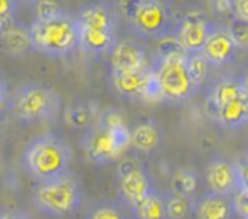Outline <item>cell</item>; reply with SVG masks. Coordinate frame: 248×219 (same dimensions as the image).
Wrapping results in <instances>:
<instances>
[{"instance_id": "cell-1", "label": "cell", "mask_w": 248, "mask_h": 219, "mask_svg": "<svg viewBox=\"0 0 248 219\" xmlns=\"http://www.w3.org/2000/svg\"><path fill=\"white\" fill-rule=\"evenodd\" d=\"M22 164L27 174L37 182H44L69 172L71 150L58 135L43 133L27 144L22 154Z\"/></svg>"}, {"instance_id": "cell-2", "label": "cell", "mask_w": 248, "mask_h": 219, "mask_svg": "<svg viewBox=\"0 0 248 219\" xmlns=\"http://www.w3.org/2000/svg\"><path fill=\"white\" fill-rule=\"evenodd\" d=\"M34 207L49 218H64L73 214L81 204V189L71 172L51 180L37 182L32 189Z\"/></svg>"}, {"instance_id": "cell-3", "label": "cell", "mask_w": 248, "mask_h": 219, "mask_svg": "<svg viewBox=\"0 0 248 219\" xmlns=\"http://www.w3.org/2000/svg\"><path fill=\"white\" fill-rule=\"evenodd\" d=\"M34 51L47 56H64L78 47L76 17L61 12L46 20H34L29 27Z\"/></svg>"}, {"instance_id": "cell-4", "label": "cell", "mask_w": 248, "mask_h": 219, "mask_svg": "<svg viewBox=\"0 0 248 219\" xmlns=\"http://www.w3.org/2000/svg\"><path fill=\"white\" fill-rule=\"evenodd\" d=\"M10 106L14 117L26 123L51 120L59 111V96L51 88L31 83L17 89Z\"/></svg>"}, {"instance_id": "cell-5", "label": "cell", "mask_w": 248, "mask_h": 219, "mask_svg": "<svg viewBox=\"0 0 248 219\" xmlns=\"http://www.w3.org/2000/svg\"><path fill=\"white\" fill-rule=\"evenodd\" d=\"M128 20L135 34L154 41L174 32L177 26L172 9L164 0H139Z\"/></svg>"}, {"instance_id": "cell-6", "label": "cell", "mask_w": 248, "mask_h": 219, "mask_svg": "<svg viewBox=\"0 0 248 219\" xmlns=\"http://www.w3.org/2000/svg\"><path fill=\"white\" fill-rule=\"evenodd\" d=\"M130 145V130L127 125L103 128L95 125L92 130H88L81 147L86 159L95 164H108L113 162L127 150Z\"/></svg>"}, {"instance_id": "cell-7", "label": "cell", "mask_w": 248, "mask_h": 219, "mask_svg": "<svg viewBox=\"0 0 248 219\" xmlns=\"http://www.w3.org/2000/svg\"><path fill=\"white\" fill-rule=\"evenodd\" d=\"M184 59H155V68H152L155 76L159 100L166 102H184L191 98L196 88L189 79Z\"/></svg>"}, {"instance_id": "cell-8", "label": "cell", "mask_w": 248, "mask_h": 219, "mask_svg": "<svg viewBox=\"0 0 248 219\" xmlns=\"http://www.w3.org/2000/svg\"><path fill=\"white\" fill-rule=\"evenodd\" d=\"M152 189V180L144 167L132 161L122 162L118 167V196L122 201L132 207Z\"/></svg>"}, {"instance_id": "cell-9", "label": "cell", "mask_w": 248, "mask_h": 219, "mask_svg": "<svg viewBox=\"0 0 248 219\" xmlns=\"http://www.w3.org/2000/svg\"><path fill=\"white\" fill-rule=\"evenodd\" d=\"M111 81H113L115 89L127 98L159 100V91H157V83L152 68H145L142 71L134 73H113Z\"/></svg>"}, {"instance_id": "cell-10", "label": "cell", "mask_w": 248, "mask_h": 219, "mask_svg": "<svg viewBox=\"0 0 248 219\" xmlns=\"http://www.w3.org/2000/svg\"><path fill=\"white\" fill-rule=\"evenodd\" d=\"M213 24L198 12H189L177 22L174 34L186 53H201Z\"/></svg>"}, {"instance_id": "cell-11", "label": "cell", "mask_w": 248, "mask_h": 219, "mask_svg": "<svg viewBox=\"0 0 248 219\" xmlns=\"http://www.w3.org/2000/svg\"><path fill=\"white\" fill-rule=\"evenodd\" d=\"M204 177L209 192L221 196H233L243 186L238 165L225 159H215L209 162L206 165Z\"/></svg>"}, {"instance_id": "cell-12", "label": "cell", "mask_w": 248, "mask_h": 219, "mask_svg": "<svg viewBox=\"0 0 248 219\" xmlns=\"http://www.w3.org/2000/svg\"><path fill=\"white\" fill-rule=\"evenodd\" d=\"M110 64L113 73H134L149 68L147 54L134 41H118L110 49Z\"/></svg>"}, {"instance_id": "cell-13", "label": "cell", "mask_w": 248, "mask_h": 219, "mask_svg": "<svg viewBox=\"0 0 248 219\" xmlns=\"http://www.w3.org/2000/svg\"><path fill=\"white\" fill-rule=\"evenodd\" d=\"M236 51L238 47L232 41L226 27H213L204 46H202L201 54L206 58L209 66H223L235 59Z\"/></svg>"}, {"instance_id": "cell-14", "label": "cell", "mask_w": 248, "mask_h": 219, "mask_svg": "<svg viewBox=\"0 0 248 219\" xmlns=\"http://www.w3.org/2000/svg\"><path fill=\"white\" fill-rule=\"evenodd\" d=\"M206 113L223 128H230V130L243 128L248 125V91L245 89L236 98L230 100L228 103L218 106V108L208 110Z\"/></svg>"}, {"instance_id": "cell-15", "label": "cell", "mask_w": 248, "mask_h": 219, "mask_svg": "<svg viewBox=\"0 0 248 219\" xmlns=\"http://www.w3.org/2000/svg\"><path fill=\"white\" fill-rule=\"evenodd\" d=\"M193 213L196 219H232L235 213L232 196L206 192L194 203Z\"/></svg>"}, {"instance_id": "cell-16", "label": "cell", "mask_w": 248, "mask_h": 219, "mask_svg": "<svg viewBox=\"0 0 248 219\" xmlns=\"http://www.w3.org/2000/svg\"><path fill=\"white\" fill-rule=\"evenodd\" d=\"M78 26L86 27V29L100 30V32L115 34V17L110 7L101 2L90 3L83 7L79 14L76 15Z\"/></svg>"}, {"instance_id": "cell-17", "label": "cell", "mask_w": 248, "mask_h": 219, "mask_svg": "<svg viewBox=\"0 0 248 219\" xmlns=\"http://www.w3.org/2000/svg\"><path fill=\"white\" fill-rule=\"evenodd\" d=\"M117 43L115 34L100 32V30L86 29L78 26V47H81L85 53L90 54H103L113 47Z\"/></svg>"}, {"instance_id": "cell-18", "label": "cell", "mask_w": 248, "mask_h": 219, "mask_svg": "<svg viewBox=\"0 0 248 219\" xmlns=\"http://www.w3.org/2000/svg\"><path fill=\"white\" fill-rule=\"evenodd\" d=\"M0 32H2L3 47H5V51L9 54L24 56L29 51H32V44H31V36L27 27L12 22L9 27H5Z\"/></svg>"}, {"instance_id": "cell-19", "label": "cell", "mask_w": 248, "mask_h": 219, "mask_svg": "<svg viewBox=\"0 0 248 219\" xmlns=\"http://www.w3.org/2000/svg\"><path fill=\"white\" fill-rule=\"evenodd\" d=\"M166 197L152 189L145 197L130 207L135 219H166Z\"/></svg>"}, {"instance_id": "cell-20", "label": "cell", "mask_w": 248, "mask_h": 219, "mask_svg": "<svg viewBox=\"0 0 248 219\" xmlns=\"http://www.w3.org/2000/svg\"><path fill=\"white\" fill-rule=\"evenodd\" d=\"M160 144V131L154 123H140L132 128L130 145H134L140 152H152Z\"/></svg>"}, {"instance_id": "cell-21", "label": "cell", "mask_w": 248, "mask_h": 219, "mask_svg": "<svg viewBox=\"0 0 248 219\" xmlns=\"http://www.w3.org/2000/svg\"><path fill=\"white\" fill-rule=\"evenodd\" d=\"M184 62H186V71L189 74L191 83L198 89L208 78L209 62L206 61V58L201 53H187Z\"/></svg>"}, {"instance_id": "cell-22", "label": "cell", "mask_w": 248, "mask_h": 219, "mask_svg": "<svg viewBox=\"0 0 248 219\" xmlns=\"http://www.w3.org/2000/svg\"><path fill=\"white\" fill-rule=\"evenodd\" d=\"M93 117H95V111H93L92 105L88 103H79L71 108L66 110L64 120L75 130H81V128H88L93 123Z\"/></svg>"}, {"instance_id": "cell-23", "label": "cell", "mask_w": 248, "mask_h": 219, "mask_svg": "<svg viewBox=\"0 0 248 219\" xmlns=\"http://www.w3.org/2000/svg\"><path fill=\"white\" fill-rule=\"evenodd\" d=\"M166 219H184L193 213V197L170 194L166 197Z\"/></svg>"}, {"instance_id": "cell-24", "label": "cell", "mask_w": 248, "mask_h": 219, "mask_svg": "<svg viewBox=\"0 0 248 219\" xmlns=\"http://www.w3.org/2000/svg\"><path fill=\"white\" fill-rule=\"evenodd\" d=\"M196 187H198V179L193 170L177 169L176 172L172 174V194L194 197Z\"/></svg>"}, {"instance_id": "cell-25", "label": "cell", "mask_w": 248, "mask_h": 219, "mask_svg": "<svg viewBox=\"0 0 248 219\" xmlns=\"http://www.w3.org/2000/svg\"><path fill=\"white\" fill-rule=\"evenodd\" d=\"M186 54L174 32L157 39V59H183Z\"/></svg>"}, {"instance_id": "cell-26", "label": "cell", "mask_w": 248, "mask_h": 219, "mask_svg": "<svg viewBox=\"0 0 248 219\" xmlns=\"http://www.w3.org/2000/svg\"><path fill=\"white\" fill-rule=\"evenodd\" d=\"M85 219H128V218L122 206H118L117 203L105 201V203H98L90 207Z\"/></svg>"}, {"instance_id": "cell-27", "label": "cell", "mask_w": 248, "mask_h": 219, "mask_svg": "<svg viewBox=\"0 0 248 219\" xmlns=\"http://www.w3.org/2000/svg\"><path fill=\"white\" fill-rule=\"evenodd\" d=\"M230 37L235 43L238 49H247L248 47V20L238 19V17H232L226 26Z\"/></svg>"}, {"instance_id": "cell-28", "label": "cell", "mask_w": 248, "mask_h": 219, "mask_svg": "<svg viewBox=\"0 0 248 219\" xmlns=\"http://www.w3.org/2000/svg\"><path fill=\"white\" fill-rule=\"evenodd\" d=\"M62 10L58 0H37L36 2V20H46L59 15Z\"/></svg>"}, {"instance_id": "cell-29", "label": "cell", "mask_w": 248, "mask_h": 219, "mask_svg": "<svg viewBox=\"0 0 248 219\" xmlns=\"http://www.w3.org/2000/svg\"><path fill=\"white\" fill-rule=\"evenodd\" d=\"M16 10L17 0H0V30H3L14 22Z\"/></svg>"}, {"instance_id": "cell-30", "label": "cell", "mask_w": 248, "mask_h": 219, "mask_svg": "<svg viewBox=\"0 0 248 219\" xmlns=\"http://www.w3.org/2000/svg\"><path fill=\"white\" fill-rule=\"evenodd\" d=\"M233 201V209L235 213H238L242 218L248 219V187L242 186L235 194L232 196Z\"/></svg>"}, {"instance_id": "cell-31", "label": "cell", "mask_w": 248, "mask_h": 219, "mask_svg": "<svg viewBox=\"0 0 248 219\" xmlns=\"http://www.w3.org/2000/svg\"><path fill=\"white\" fill-rule=\"evenodd\" d=\"M233 17L248 20V0H232Z\"/></svg>"}, {"instance_id": "cell-32", "label": "cell", "mask_w": 248, "mask_h": 219, "mask_svg": "<svg viewBox=\"0 0 248 219\" xmlns=\"http://www.w3.org/2000/svg\"><path fill=\"white\" fill-rule=\"evenodd\" d=\"M215 10L221 15H232L233 17V3L232 0H213Z\"/></svg>"}, {"instance_id": "cell-33", "label": "cell", "mask_w": 248, "mask_h": 219, "mask_svg": "<svg viewBox=\"0 0 248 219\" xmlns=\"http://www.w3.org/2000/svg\"><path fill=\"white\" fill-rule=\"evenodd\" d=\"M10 105V96H9V89L7 85L3 83V79L0 78V115L7 110V106Z\"/></svg>"}, {"instance_id": "cell-34", "label": "cell", "mask_w": 248, "mask_h": 219, "mask_svg": "<svg viewBox=\"0 0 248 219\" xmlns=\"http://www.w3.org/2000/svg\"><path fill=\"white\" fill-rule=\"evenodd\" d=\"M0 219H31L26 213L17 209H9V211H0Z\"/></svg>"}, {"instance_id": "cell-35", "label": "cell", "mask_w": 248, "mask_h": 219, "mask_svg": "<svg viewBox=\"0 0 248 219\" xmlns=\"http://www.w3.org/2000/svg\"><path fill=\"white\" fill-rule=\"evenodd\" d=\"M118 3H120V7H122V10L125 12V15L130 17L132 10L135 9V5L139 3V0H118Z\"/></svg>"}, {"instance_id": "cell-36", "label": "cell", "mask_w": 248, "mask_h": 219, "mask_svg": "<svg viewBox=\"0 0 248 219\" xmlns=\"http://www.w3.org/2000/svg\"><path fill=\"white\" fill-rule=\"evenodd\" d=\"M236 165H238V170H240V175H242L243 186L248 187V155H247V159L242 162V164H236Z\"/></svg>"}, {"instance_id": "cell-37", "label": "cell", "mask_w": 248, "mask_h": 219, "mask_svg": "<svg viewBox=\"0 0 248 219\" xmlns=\"http://www.w3.org/2000/svg\"><path fill=\"white\" fill-rule=\"evenodd\" d=\"M240 81H242L243 88H245V89H247V91H248V71L245 73V74H243V78H242V79H240Z\"/></svg>"}, {"instance_id": "cell-38", "label": "cell", "mask_w": 248, "mask_h": 219, "mask_svg": "<svg viewBox=\"0 0 248 219\" xmlns=\"http://www.w3.org/2000/svg\"><path fill=\"white\" fill-rule=\"evenodd\" d=\"M29 2H37V0H29Z\"/></svg>"}]
</instances>
